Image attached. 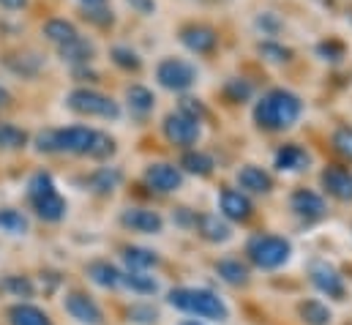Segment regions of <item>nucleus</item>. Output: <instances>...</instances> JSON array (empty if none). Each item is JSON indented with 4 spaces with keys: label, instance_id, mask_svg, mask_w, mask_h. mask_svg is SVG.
Listing matches in <instances>:
<instances>
[{
    "label": "nucleus",
    "instance_id": "obj_1",
    "mask_svg": "<svg viewBox=\"0 0 352 325\" xmlns=\"http://www.w3.org/2000/svg\"><path fill=\"white\" fill-rule=\"evenodd\" d=\"M36 151L38 154H72V156L107 159L115 154V140L104 132L88 129V126H69V129L41 132L36 137Z\"/></svg>",
    "mask_w": 352,
    "mask_h": 325
},
{
    "label": "nucleus",
    "instance_id": "obj_2",
    "mask_svg": "<svg viewBox=\"0 0 352 325\" xmlns=\"http://www.w3.org/2000/svg\"><path fill=\"white\" fill-rule=\"evenodd\" d=\"M303 115V101L287 87L267 90L254 107V120L265 132H284L292 129Z\"/></svg>",
    "mask_w": 352,
    "mask_h": 325
},
{
    "label": "nucleus",
    "instance_id": "obj_3",
    "mask_svg": "<svg viewBox=\"0 0 352 325\" xmlns=\"http://www.w3.org/2000/svg\"><path fill=\"white\" fill-rule=\"evenodd\" d=\"M170 304L180 309V312H188V315H197L202 320H227L230 317V309L227 304L213 293V290H202V287H177L170 293Z\"/></svg>",
    "mask_w": 352,
    "mask_h": 325
},
{
    "label": "nucleus",
    "instance_id": "obj_4",
    "mask_svg": "<svg viewBox=\"0 0 352 325\" xmlns=\"http://www.w3.org/2000/svg\"><path fill=\"white\" fill-rule=\"evenodd\" d=\"M69 109L77 115H88V118H104V120H118L120 118V107L115 98L93 90V87H77L69 93L66 98Z\"/></svg>",
    "mask_w": 352,
    "mask_h": 325
},
{
    "label": "nucleus",
    "instance_id": "obj_5",
    "mask_svg": "<svg viewBox=\"0 0 352 325\" xmlns=\"http://www.w3.org/2000/svg\"><path fill=\"white\" fill-rule=\"evenodd\" d=\"M246 254H249V260L257 265V268H263V271H276V268H281L287 260H289V254H292V246L289 241H284V238H278V235H254L249 246H246Z\"/></svg>",
    "mask_w": 352,
    "mask_h": 325
},
{
    "label": "nucleus",
    "instance_id": "obj_6",
    "mask_svg": "<svg viewBox=\"0 0 352 325\" xmlns=\"http://www.w3.org/2000/svg\"><path fill=\"white\" fill-rule=\"evenodd\" d=\"M156 80L162 87L167 90H175V93H183L188 90L194 82H197V69L180 58H167L156 66Z\"/></svg>",
    "mask_w": 352,
    "mask_h": 325
},
{
    "label": "nucleus",
    "instance_id": "obj_7",
    "mask_svg": "<svg viewBox=\"0 0 352 325\" xmlns=\"http://www.w3.org/2000/svg\"><path fill=\"white\" fill-rule=\"evenodd\" d=\"M164 137L177 148H188V145H194L199 140V120L175 109V112H170L164 118Z\"/></svg>",
    "mask_w": 352,
    "mask_h": 325
},
{
    "label": "nucleus",
    "instance_id": "obj_8",
    "mask_svg": "<svg viewBox=\"0 0 352 325\" xmlns=\"http://www.w3.org/2000/svg\"><path fill=\"white\" fill-rule=\"evenodd\" d=\"M180 44L194 55H210L216 50V44H219V33L210 25L191 22V25L180 28Z\"/></svg>",
    "mask_w": 352,
    "mask_h": 325
},
{
    "label": "nucleus",
    "instance_id": "obj_9",
    "mask_svg": "<svg viewBox=\"0 0 352 325\" xmlns=\"http://www.w3.org/2000/svg\"><path fill=\"white\" fill-rule=\"evenodd\" d=\"M120 224L129 227L131 233H145V235H156L164 227V219L156 211L148 208H126L120 213Z\"/></svg>",
    "mask_w": 352,
    "mask_h": 325
},
{
    "label": "nucleus",
    "instance_id": "obj_10",
    "mask_svg": "<svg viewBox=\"0 0 352 325\" xmlns=\"http://www.w3.org/2000/svg\"><path fill=\"white\" fill-rule=\"evenodd\" d=\"M311 282H314V287H317L322 295L336 298V301L344 298V279L339 276V271H336L333 265H328V262H314V265H311Z\"/></svg>",
    "mask_w": 352,
    "mask_h": 325
},
{
    "label": "nucleus",
    "instance_id": "obj_11",
    "mask_svg": "<svg viewBox=\"0 0 352 325\" xmlns=\"http://www.w3.org/2000/svg\"><path fill=\"white\" fill-rule=\"evenodd\" d=\"M145 183L153 191L170 194V191H177L183 186V172L177 167H173V164H151L145 169Z\"/></svg>",
    "mask_w": 352,
    "mask_h": 325
},
{
    "label": "nucleus",
    "instance_id": "obj_12",
    "mask_svg": "<svg viewBox=\"0 0 352 325\" xmlns=\"http://www.w3.org/2000/svg\"><path fill=\"white\" fill-rule=\"evenodd\" d=\"M66 312L82 325H101L104 323V315L98 309V304L88 298L85 293H69L66 295Z\"/></svg>",
    "mask_w": 352,
    "mask_h": 325
},
{
    "label": "nucleus",
    "instance_id": "obj_13",
    "mask_svg": "<svg viewBox=\"0 0 352 325\" xmlns=\"http://www.w3.org/2000/svg\"><path fill=\"white\" fill-rule=\"evenodd\" d=\"M219 208H221V216L230 219V222H246L252 216V200L243 194V191H235V189H224L221 197H219Z\"/></svg>",
    "mask_w": 352,
    "mask_h": 325
},
{
    "label": "nucleus",
    "instance_id": "obj_14",
    "mask_svg": "<svg viewBox=\"0 0 352 325\" xmlns=\"http://www.w3.org/2000/svg\"><path fill=\"white\" fill-rule=\"evenodd\" d=\"M289 205H292V211H295L300 219H306V222H314V219H322V216H325V200H322L317 191H311V189H298V191L292 194Z\"/></svg>",
    "mask_w": 352,
    "mask_h": 325
},
{
    "label": "nucleus",
    "instance_id": "obj_15",
    "mask_svg": "<svg viewBox=\"0 0 352 325\" xmlns=\"http://www.w3.org/2000/svg\"><path fill=\"white\" fill-rule=\"evenodd\" d=\"M322 186L331 197L342 200V202H352V172L344 167H328L322 172Z\"/></svg>",
    "mask_w": 352,
    "mask_h": 325
},
{
    "label": "nucleus",
    "instance_id": "obj_16",
    "mask_svg": "<svg viewBox=\"0 0 352 325\" xmlns=\"http://www.w3.org/2000/svg\"><path fill=\"white\" fill-rule=\"evenodd\" d=\"M58 55H60L63 61L74 63V66H85V63L93 61L96 47H93V41H88L85 36H77V39H72V41L60 44V47H58Z\"/></svg>",
    "mask_w": 352,
    "mask_h": 325
},
{
    "label": "nucleus",
    "instance_id": "obj_17",
    "mask_svg": "<svg viewBox=\"0 0 352 325\" xmlns=\"http://www.w3.org/2000/svg\"><path fill=\"white\" fill-rule=\"evenodd\" d=\"M197 233H199L205 241H213V244H224V241H230V235H232L230 224H227L224 219H219L216 213H202V216L197 219Z\"/></svg>",
    "mask_w": 352,
    "mask_h": 325
},
{
    "label": "nucleus",
    "instance_id": "obj_18",
    "mask_svg": "<svg viewBox=\"0 0 352 325\" xmlns=\"http://www.w3.org/2000/svg\"><path fill=\"white\" fill-rule=\"evenodd\" d=\"M238 183L241 189L252 191V194H267L273 189V180L270 175L265 172L263 167H254V164H246L241 172H238Z\"/></svg>",
    "mask_w": 352,
    "mask_h": 325
},
{
    "label": "nucleus",
    "instance_id": "obj_19",
    "mask_svg": "<svg viewBox=\"0 0 352 325\" xmlns=\"http://www.w3.org/2000/svg\"><path fill=\"white\" fill-rule=\"evenodd\" d=\"M88 276L93 284H98V287H104V290H115V287H120V282H123V273H120L112 262H107V260L90 262Z\"/></svg>",
    "mask_w": 352,
    "mask_h": 325
},
{
    "label": "nucleus",
    "instance_id": "obj_20",
    "mask_svg": "<svg viewBox=\"0 0 352 325\" xmlns=\"http://www.w3.org/2000/svg\"><path fill=\"white\" fill-rule=\"evenodd\" d=\"M30 202H33L36 213L44 222H60L66 216V200L58 194V189L50 191V194H44V197H38V200H30Z\"/></svg>",
    "mask_w": 352,
    "mask_h": 325
},
{
    "label": "nucleus",
    "instance_id": "obj_21",
    "mask_svg": "<svg viewBox=\"0 0 352 325\" xmlns=\"http://www.w3.org/2000/svg\"><path fill=\"white\" fill-rule=\"evenodd\" d=\"M77 36H80L77 25L69 22V19H63V17H52V19L44 22V39L52 41L55 47H60V44H66V41H72Z\"/></svg>",
    "mask_w": 352,
    "mask_h": 325
},
{
    "label": "nucleus",
    "instance_id": "obj_22",
    "mask_svg": "<svg viewBox=\"0 0 352 325\" xmlns=\"http://www.w3.org/2000/svg\"><path fill=\"white\" fill-rule=\"evenodd\" d=\"M309 167V154L300 145H284L276 154V169L281 172H300Z\"/></svg>",
    "mask_w": 352,
    "mask_h": 325
},
{
    "label": "nucleus",
    "instance_id": "obj_23",
    "mask_svg": "<svg viewBox=\"0 0 352 325\" xmlns=\"http://www.w3.org/2000/svg\"><path fill=\"white\" fill-rule=\"evenodd\" d=\"M8 323L11 325H52L50 317L38 309V306H30V304H14L8 309Z\"/></svg>",
    "mask_w": 352,
    "mask_h": 325
},
{
    "label": "nucleus",
    "instance_id": "obj_24",
    "mask_svg": "<svg viewBox=\"0 0 352 325\" xmlns=\"http://www.w3.org/2000/svg\"><path fill=\"white\" fill-rule=\"evenodd\" d=\"M123 260L131 271H148V268H156L159 265V254L151 251V249H142V246H129L123 249Z\"/></svg>",
    "mask_w": 352,
    "mask_h": 325
},
{
    "label": "nucleus",
    "instance_id": "obj_25",
    "mask_svg": "<svg viewBox=\"0 0 352 325\" xmlns=\"http://www.w3.org/2000/svg\"><path fill=\"white\" fill-rule=\"evenodd\" d=\"M126 98H129L131 112H137V115H148V112L153 109V104H156L153 93H151L145 85H131V87L126 90Z\"/></svg>",
    "mask_w": 352,
    "mask_h": 325
},
{
    "label": "nucleus",
    "instance_id": "obj_26",
    "mask_svg": "<svg viewBox=\"0 0 352 325\" xmlns=\"http://www.w3.org/2000/svg\"><path fill=\"white\" fill-rule=\"evenodd\" d=\"M120 284H126L129 290H134L140 295H153L159 290V282L153 276H148L145 271H131V268H129V273H123V282Z\"/></svg>",
    "mask_w": 352,
    "mask_h": 325
},
{
    "label": "nucleus",
    "instance_id": "obj_27",
    "mask_svg": "<svg viewBox=\"0 0 352 325\" xmlns=\"http://www.w3.org/2000/svg\"><path fill=\"white\" fill-rule=\"evenodd\" d=\"M219 276L227 282V284H246L249 282V268L241 262V260H221L216 265Z\"/></svg>",
    "mask_w": 352,
    "mask_h": 325
},
{
    "label": "nucleus",
    "instance_id": "obj_28",
    "mask_svg": "<svg viewBox=\"0 0 352 325\" xmlns=\"http://www.w3.org/2000/svg\"><path fill=\"white\" fill-rule=\"evenodd\" d=\"M180 167H183L186 172H191V175L205 178V175L213 172V159H210L208 154H199V151H186L183 159H180Z\"/></svg>",
    "mask_w": 352,
    "mask_h": 325
},
{
    "label": "nucleus",
    "instance_id": "obj_29",
    "mask_svg": "<svg viewBox=\"0 0 352 325\" xmlns=\"http://www.w3.org/2000/svg\"><path fill=\"white\" fill-rule=\"evenodd\" d=\"M28 145V132L11 123H0V151H19Z\"/></svg>",
    "mask_w": 352,
    "mask_h": 325
},
{
    "label": "nucleus",
    "instance_id": "obj_30",
    "mask_svg": "<svg viewBox=\"0 0 352 325\" xmlns=\"http://www.w3.org/2000/svg\"><path fill=\"white\" fill-rule=\"evenodd\" d=\"M300 317L309 325H328L331 323V309L322 301H306V304H300Z\"/></svg>",
    "mask_w": 352,
    "mask_h": 325
},
{
    "label": "nucleus",
    "instance_id": "obj_31",
    "mask_svg": "<svg viewBox=\"0 0 352 325\" xmlns=\"http://www.w3.org/2000/svg\"><path fill=\"white\" fill-rule=\"evenodd\" d=\"M0 230L8 235H22V233H28V219L19 211L6 208V211H0Z\"/></svg>",
    "mask_w": 352,
    "mask_h": 325
},
{
    "label": "nucleus",
    "instance_id": "obj_32",
    "mask_svg": "<svg viewBox=\"0 0 352 325\" xmlns=\"http://www.w3.org/2000/svg\"><path fill=\"white\" fill-rule=\"evenodd\" d=\"M109 55H112V63L120 66L123 72H140V69H142L140 55H137L134 50H129V47H112Z\"/></svg>",
    "mask_w": 352,
    "mask_h": 325
},
{
    "label": "nucleus",
    "instance_id": "obj_33",
    "mask_svg": "<svg viewBox=\"0 0 352 325\" xmlns=\"http://www.w3.org/2000/svg\"><path fill=\"white\" fill-rule=\"evenodd\" d=\"M260 55L270 63H287L292 61V50H287L284 44H276V41H260Z\"/></svg>",
    "mask_w": 352,
    "mask_h": 325
},
{
    "label": "nucleus",
    "instance_id": "obj_34",
    "mask_svg": "<svg viewBox=\"0 0 352 325\" xmlns=\"http://www.w3.org/2000/svg\"><path fill=\"white\" fill-rule=\"evenodd\" d=\"M82 17L96 28H112V22H115V17L107 6H88V8H82Z\"/></svg>",
    "mask_w": 352,
    "mask_h": 325
},
{
    "label": "nucleus",
    "instance_id": "obj_35",
    "mask_svg": "<svg viewBox=\"0 0 352 325\" xmlns=\"http://www.w3.org/2000/svg\"><path fill=\"white\" fill-rule=\"evenodd\" d=\"M224 93H227L230 101H249L252 93H254V87H252V82L235 77V80H230L227 85H224Z\"/></svg>",
    "mask_w": 352,
    "mask_h": 325
},
{
    "label": "nucleus",
    "instance_id": "obj_36",
    "mask_svg": "<svg viewBox=\"0 0 352 325\" xmlns=\"http://www.w3.org/2000/svg\"><path fill=\"white\" fill-rule=\"evenodd\" d=\"M344 44L342 41H336V39H328V41H320L317 44V55L322 58V61H331V63H336V61H342L344 58Z\"/></svg>",
    "mask_w": 352,
    "mask_h": 325
},
{
    "label": "nucleus",
    "instance_id": "obj_37",
    "mask_svg": "<svg viewBox=\"0 0 352 325\" xmlns=\"http://www.w3.org/2000/svg\"><path fill=\"white\" fill-rule=\"evenodd\" d=\"M118 180H120V172H115V169H98L96 175H93V189L96 191H101V194H107V191H112L115 186H118Z\"/></svg>",
    "mask_w": 352,
    "mask_h": 325
},
{
    "label": "nucleus",
    "instance_id": "obj_38",
    "mask_svg": "<svg viewBox=\"0 0 352 325\" xmlns=\"http://www.w3.org/2000/svg\"><path fill=\"white\" fill-rule=\"evenodd\" d=\"M333 148H336L344 159L352 162V126H342V129L333 132Z\"/></svg>",
    "mask_w": 352,
    "mask_h": 325
},
{
    "label": "nucleus",
    "instance_id": "obj_39",
    "mask_svg": "<svg viewBox=\"0 0 352 325\" xmlns=\"http://www.w3.org/2000/svg\"><path fill=\"white\" fill-rule=\"evenodd\" d=\"M3 287H6L8 293H14L16 298H30V295H33V284H30V279H25V276H8Z\"/></svg>",
    "mask_w": 352,
    "mask_h": 325
},
{
    "label": "nucleus",
    "instance_id": "obj_40",
    "mask_svg": "<svg viewBox=\"0 0 352 325\" xmlns=\"http://www.w3.org/2000/svg\"><path fill=\"white\" fill-rule=\"evenodd\" d=\"M177 109L186 112L188 118H197L199 123H202V118H205V107H202V101H199V98H191V96L180 98V107H177Z\"/></svg>",
    "mask_w": 352,
    "mask_h": 325
},
{
    "label": "nucleus",
    "instance_id": "obj_41",
    "mask_svg": "<svg viewBox=\"0 0 352 325\" xmlns=\"http://www.w3.org/2000/svg\"><path fill=\"white\" fill-rule=\"evenodd\" d=\"M257 28L263 30L265 36H276V33L281 30V19L267 11V14H260V17H257Z\"/></svg>",
    "mask_w": 352,
    "mask_h": 325
},
{
    "label": "nucleus",
    "instance_id": "obj_42",
    "mask_svg": "<svg viewBox=\"0 0 352 325\" xmlns=\"http://www.w3.org/2000/svg\"><path fill=\"white\" fill-rule=\"evenodd\" d=\"M137 14H142V17H151L153 11H156V0H126Z\"/></svg>",
    "mask_w": 352,
    "mask_h": 325
},
{
    "label": "nucleus",
    "instance_id": "obj_43",
    "mask_svg": "<svg viewBox=\"0 0 352 325\" xmlns=\"http://www.w3.org/2000/svg\"><path fill=\"white\" fill-rule=\"evenodd\" d=\"M28 6V0H0V8L6 11H22Z\"/></svg>",
    "mask_w": 352,
    "mask_h": 325
},
{
    "label": "nucleus",
    "instance_id": "obj_44",
    "mask_svg": "<svg viewBox=\"0 0 352 325\" xmlns=\"http://www.w3.org/2000/svg\"><path fill=\"white\" fill-rule=\"evenodd\" d=\"M82 3V8H88V6H107V0H80Z\"/></svg>",
    "mask_w": 352,
    "mask_h": 325
},
{
    "label": "nucleus",
    "instance_id": "obj_45",
    "mask_svg": "<svg viewBox=\"0 0 352 325\" xmlns=\"http://www.w3.org/2000/svg\"><path fill=\"white\" fill-rule=\"evenodd\" d=\"M0 104H8V93L0 87Z\"/></svg>",
    "mask_w": 352,
    "mask_h": 325
},
{
    "label": "nucleus",
    "instance_id": "obj_46",
    "mask_svg": "<svg viewBox=\"0 0 352 325\" xmlns=\"http://www.w3.org/2000/svg\"><path fill=\"white\" fill-rule=\"evenodd\" d=\"M180 325H202V323H197V320H183Z\"/></svg>",
    "mask_w": 352,
    "mask_h": 325
}]
</instances>
